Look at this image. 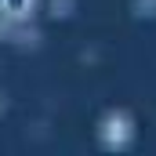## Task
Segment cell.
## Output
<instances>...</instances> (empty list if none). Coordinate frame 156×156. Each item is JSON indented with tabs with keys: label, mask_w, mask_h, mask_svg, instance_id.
Returning <instances> with one entry per match:
<instances>
[{
	"label": "cell",
	"mask_w": 156,
	"mask_h": 156,
	"mask_svg": "<svg viewBox=\"0 0 156 156\" xmlns=\"http://www.w3.org/2000/svg\"><path fill=\"white\" fill-rule=\"evenodd\" d=\"M40 15V0H0V37L26 33Z\"/></svg>",
	"instance_id": "6da1fadb"
}]
</instances>
